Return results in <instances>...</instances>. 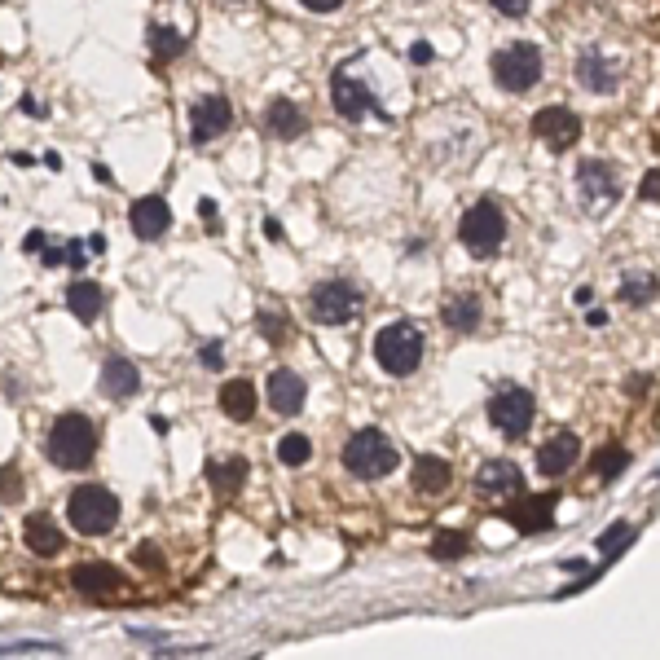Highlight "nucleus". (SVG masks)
<instances>
[{
    "label": "nucleus",
    "mask_w": 660,
    "mask_h": 660,
    "mask_svg": "<svg viewBox=\"0 0 660 660\" xmlns=\"http://www.w3.org/2000/svg\"><path fill=\"white\" fill-rule=\"evenodd\" d=\"M44 454H49L53 467H62V471H80L93 462L97 454V432H93V423H88L84 414H62V418H53V427H49V440H44Z\"/></svg>",
    "instance_id": "1"
},
{
    "label": "nucleus",
    "mask_w": 660,
    "mask_h": 660,
    "mask_svg": "<svg viewBox=\"0 0 660 660\" xmlns=\"http://www.w3.org/2000/svg\"><path fill=\"white\" fill-rule=\"evenodd\" d=\"M396 462H401V449H396L392 440H388V432H379V427H361V432H352L348 445H344V467L357 480H383V476H392Z\"/></svg>",
    "instance_id": "2"
},
{
    "label": "nucleus",
    "mask_w": 660,
    "mask_h": 660,
    "mask_svg": "<svg viewBox=\"0 0 660 660\" xmlns=\"http://www.w3.org/2000/svg\"><path fill=\"white\" fill-rule=\"evenodd\" d=\"M66 520L80 537H106L119 524V498L106 484H80L66 498Z\"/></svg>",
    "instance_id": "3"
},
{
    "label": "nucleus",
    "mask_w": 660,
    "mask_h": 660,
    "mask_svg": "<svg viewBox=\"0 0 660 660\" xmlns=\"http://www.w3.org/2000/svg\"><path fill=\"white\" fill-rule=\"evenodd\" d=\"M489 71H493V80H498V88H506V93H528V88L542 80L546 58H542V49H537L533 40H515V44H506V49L493 53Z\"/></svg>",
    "instance_id": "4"
},
{
    "label": "nucleus",
    "mask_w": 660,
    "mask_h": 660,
    "mask_svg": "<svg viewBox=\"0 0 660 660\" xmlns=\"http://www.w3.org/2000/svg\"><path fill=\"white\" fill-rule=\"evenodd\" d=\"M423 348H427L423 330L410 326V322H392L374 335V361H379L388 374H396V379L423 366Z\"/></svg>",
    "instance_id": "5"
},
{
    "label": "nucleus",
    "mask_w": 660,
    "mask_h": 660,
    "mask_svg": "<svg viewBox=\"0 0 660 660\" xmlns=\"http://www.w3.org/2000/svg\"><path fill=\"white\" fill-rule=\"evenodd\" d=\"M458 238L471 256H493L506 242V212L498 207V198H480L471 203L458 220Z\"/></svg>",
    "instance_id": "6"
},
{
    "label": "nucleus",
    "mask_w": 660,
    "mask_h": 660,
    "mask_svg": "<svg viewBox=\"0 0 660 660\" xmlns=\"http://www.w3.org/2000/svg\"><path fill=\"white\" fill-rule=\"evenodd\" d=\"M361 286L348 282V278H330V282H317L313 295H308V317L317 326H348L352 317L361 313Z\"/></svg>",
    "instance_id": "7"
},
{
    "label": "nucleus",
    "mask_w": 660,
    "mask_h": 660,
    "mask_svg": "<svg viewBox=\"0 0 660 660\" xmlns=\"http://www.w3.org/2000/svg\"><path fill=\"white\" fill-rule=\"evenodd\" d=\"M533 414H537L533 392H528V388H515V383H511V388H502V392L489 401V423L498 427L506 440L528 436V427H533Z\"/></svg>",
    "instance_id": "8"
},
{
    "label": "nucleus",
    "mask_w": 660,
    "mask_h": 660,
    "mask_svg": "<svg viewBox=\"0 0 660 660\" xmlns=\"http://www.w3.org/2000/svg\"><path fill=\"white\" fill-rule=\"evenodd\" d=\"M577 190L586 198V212H608L616 198H621V172H616V163L586 159V163H577Z\"/></svg>",
    "instance_id": "9"
},
{
    "label": "nucleus",
    "mask_w": 660,
    "mask_h": 660,
    "mask_svg": "<svg viewBox=\"0 0 660 660\" xmlns=\"http://www.w3.org/2000/svg\"><path fill=\"white\" fill-rule=\"evenodd\" d=\"M533 137L542 141V146H550L555 154L572 150L581 141V119L572 115L568 106H546L533 115Z\"/></svg>",
    "instance_id": "10"
},
{
    "label": "nucleus",
    "mask_w": 660,
    "mask_h": 660,
    "mask_svg": "<svg viewBox=\"0 0 660 660\" xmlns=\"http://www.w3.org/2000/svg\"><path fill=\"white\" fill-rule=\"evenodd\" d=\"M229 124H234V106H229L225 93H207V97H198V102L190 106V137H194V146L216 141Z\"/></svg>",
    "instance_id": "11"
},
{
    "label": "nucleus",
    "mask_w": 660,
    "mask_h": 660,
    "mask_svg": "<svg viewBox=\"0 0 660 660\" xmlns=\"http://www.w3.org/2000/svg\"><path fill=\"white\" fill-rule=\"evenodd\" d=\"M330 102H335V110H339L344 119H352V124L379 110V106H374V93H370V88L361 84V80H352L344 66L330 75Z\"/></svg>",
    "instance_id": "12"
},
{
    "label": "nucleus",
    "mask_w": 660,
    "mask_h": 660,
    "mask_svg": "<svg viewBox=\"0 0 660 660\" xmlns=\"http://www.w3.org/2000/svg\"><path fill=\"white\" fill-rule=\"evenodd\" d=\"M555 506H559V493H537V498H520L506 506V520H511L520 533H546L555 524Z\"/></svg>",
    "instance_id": "13"
},
{
    "label": "nucleus",
    "mask_w": 660,
    "mask_h": 660,
    "mask_svg": "<svg viewBox=\"0 0 660 660\" xmlns=\"http://www.w3.org/2000/svg\"><path fill=\"white\" fill-rule=\"evenodd\" d=\"M128 225H132V234H137L141 242H154V238L168 234V225H172V207L163 203L159 194L137 198V203H132V212H128Z\"/></svg>",
    "instance_id": "14"
},
{
    "label": "nucleus",
    "mask_w": 660,
    "mask_h": 660,
    "mask_svg": "<svg viewBox=\"0 0 660 660\" xmlns=\"http://www.w3.org/2000/svg\"><path fill=\"white\" fill-rule=\"evenodd\" d=\"M71 581H75V590L80 594H88V599H110V594H119L128 586L124 572H119L115 564H80L71 572Z\"/></svg>",
    "instance_id": "15"
},
{
    "label": "nucleus",
    "mask_w": 660,
    "mask_h": 660,
    "mask_svg": "<svg viewBox=\"0 0 660 660\" xmlns=\"http://www.w3.org/2000/svg\"><path fill=\"white\" fill-rule=\"evenodd\" d=\"M304 396H308V388H304V379L295 370H286V366H278L269 374V405H273V414H300L304 410Z\"/></svg>",
    "instance_id": "16"
},
{
    "label": "nucleus",
    "mask_w": 660,
    "mask_h": 660,
    "mask_svg": "<svg viewBox=\"0 0 660 660\" xmlns=\"http://www.w3.org/2000/svg\"><path fill=\"white\" fill-rule=\"evenodd\" d=\"M577 458H581V440L572 432H559L537 449V471H542V476H564V471H572Z\"/></svg>",
    "instance_id": "17"
},
{
    "label": "nucleus",
    "mask_w": 660,
    "mask_h": 660,
    "mask_svg": "<svg viewBox=\"0 0 660 660\" xmlns=\"http://www.w3.org/2000/svg\"><path fill=\"white\" fill-rule=\"evenodd\" d=\"M264 132L278 141H295L308 132V119L300 106H291V97H278V102H269V110H264Z\"/></svg>",
    "instance_id": "18"
},
{
    "label": "nucleus",
    "mask_w": 660,
    "mask_h": 660,
    "mask_svg": "<svg viewBox=\"0 0 660 660\" xmlns=\"http://www.w3.org/2000/svg\"><path fill=\"white\" fill-rule=\"evenodd\" d=\"M22 537H27V550H36L40 559H53V555H62V546H66V537H62V528L53 524V515H27V524H22Z\"/></svg>",
    "instance_id": "19"
},
{
    "label": "nucleus",
    "mask_w": 660,
    "mask_h": 660,
    "mask_svg": "<svg viewBox=\"0 0 660 660\" xmlns=\"http://www.w3.org/2000/svg\"><path fill=\"white\" fill-rule=\"evenodd\" d=\"M102 392L110 401H128V396L141 392V370L132 366L128 357H110L102 366Z\"/></svg>",
    "instance_id": "20"
},
{
    "label": "nucleus",
    "mask_w": 660,
    "mask_h": 660,
    "mask_svg": "<svg viewBox=\"0 0 660 660\" xmlns=\"http://www.w3.org/2000/svg\"><path fill=\"white\" fill-rule=\"evenodd\" d=\"M476 489L480 493H520L524 476H520V467H515L511 458H489L476 471Z\"/></svg>",
    "instance_id": "21"
},
{
    "label": "nucleus",
    "mask_w": 660,
    "mask_h": 660,
    "mask_svg": "<svg viewBox=\"0 0 660 660\" xmlns=\"http://www.w3.org/2000/svg\"><path fill=\"white\" fill-rule=\"evenodd\" d=\"M577 80L586 84L594 97H608L612 88H616V71L608 66V53H603V49H586V53H581V58H577Z\"/></svg>",
    "instance_id": "22"
},
{
    "label": "nucleus",
    "mask_w": 660,
    "mask_h": 660,
    "mask_svg": "<svg viewBox=\"0 0 660 660\" xmlns=\"http://www.w3.org/2000/svg\"><path fill=\"white\" fill-rule=\"evenodd\" d=\"M66 308H71V313L88 326V322H97V317H102L106 291H102L97 282H88V278H75L71 286H66Z\"/></svg>",
    "instance_id": "23"
},
{
    "label": "nucleus",
    "mask_w": 660,
    "mask_h": 660,
    "mask_svg": "<svg viewBox=\"0 0 660 660\" xmlns=\"http://www.w3.org/2000/svg\"><path fill=\"white\" fill-rule=\"evenodd\" d=\"M220 410L234 418V423L256 418V383L251 379H229L225 388H220Z\"/></svg>",
    "instance_id": "24"
},
{
    "label": "nucleus",
    "mask_w": 660,
    "mask_h": 660,
    "mask_svg": "<svg viewBox=\"0 0 660 660\" xmlns=\"http://www.w3.org/2000/svg\"><path fill=\"white\" fill-rule=\"evenodd\" d=\"M449 480H454V471H449L445 458L423 454V458L414 462V489L423 493V498H440V493L449 489Z\"/></svg>",
    "instance_id": "25"
},
{
    "label": "nucleus",
    "mask_w": 660,
    "mask_h": 660,
    "mask_svg": "<svg viewBox=\"0 0 660 660\" xmlns=\"http://www.w3.org/2000/svg\"><path fill=\"white\" fill-rule=\"evenodd\" d=\"M440 317H445V326H449V330H458V335H471V330L480 326L484 308H480L476 295H454V300L440 308Z\"/></svg>",
    "instance_id": "26"
},
{
    "label": "nucleus",
    "mask_w": 660,
    "mask_h": 660,
    "mask_svg": "<svg viewBox=\"0 0 660 660\" xmlns=\"http://www.w3.org/2000/svg\"><path fill=\"white\" fill-rule=\"evenodd\" d=\"M247 458H229V462H207V480H212L216 498H234L242 489V480H247Z\"/></svg>",
    "instance_id": "27"
},
{
    "label": "nucleus",
    "mask_w": 660,
    "mask_h": 660,
    "mask_svg": "<svg viewBox=\"0 0 660 660\" xmlns=\"http://www.w3.org/2000/svg\"><path fill=\"white\" fill-rule=\"evenodd\" d=\"M150 58L159 62V66H168L172 58H181V49H185V36L176 27H168V22H150Z\"/></svg>",
    "instance_id": "28"
},
{
    "label": "nucleus",
    "mask_w": 660,
    "mask_h": 660,
    "mask_svg": "<svg viewBox=\"0 0 660 660\" xmlns=\"http://www.w3.org/2000/svg\"><path fill=\"white\" fill-rule=\"evenodd\" d=\"M256 326L264 330V339H269V344H286V339H291V317H286L282 308H273V304L256 308Z\"/></svg>",
    "instance_id": "29"
},
{
    "label": "nucleus",
    "mask_w": 660,
    "mask_h": 660,
    "mask_svg": "<svg viewBox=\"0 0 660 660\" xmlns=\"http://www.w3.org/2000/svg\"><path fill=\"white\" fill-rule=\"evenodd\" d=\"M652 295H656V278H652L647 269H634L630 278H625V286H621V300H625V304H634V308L652 304Z\"/></svg>",
    "instance_id": "30"
},
{
    "label": "nucleus",
    "mask_w": 660,
    "mask_h": 660,
    "mask_svg": "<svg viewBox=\"0 0 660 660\" xmlns=\"http://www.w3.org/2000/svg\"><path fill=\"white\" fill-rule=\"evenodd\" d=\"M308 458H313V440H308V436L286 432L278 440V462H282V467H304Z\"/></svg>",
    "instance_id": "31"
},
{
    "label": "nucleus",
    "mask_w": 660,
    "mask_h": 660,
    "mask_svg": "<svg viewBox=\"0 0 660 660\" xmlns=\"http://www.w3.org/2000/svg\"><path fill=\"white\" fill-rule=\"evenodd\" d=\"M625 467H630V454H625L621 445H608L594 454V476H603V480H616Z\"/></svg>",
    "instance_id": "32"
},
{
    "label": "nucleus",
    "mask_w": 660,
    "mask_h": 660,
    "mask_svg": "<svg viewBox=\"0 0 660 660\" xmlns=\"http://www.w3.org/2000/svg\"><path fill=\"white\" fill-rule=\"evenodd\" d=\"M467 550H471V537L458 533V528H449V533H436L432 537V555L436 559H458V555H467Z\"/></svg>",
    "instance_id": "33"
},
{
    "label": "nucleus",
    "mask_w": 660,
    "mask_h": 660,
    "mask_svg": "<svg viewBox=\"0 0 660 660\" xmlns=\"http://www.w3.org/2000/svg\"><path fill=\"white\" fill-rule=\"evenodd\" d=\"M634 537H638V528H634V524H612L608 533L599 537V550H603V559H616V555H621L625 546L634 542Z\"/></svg>",
    "instance_id": "34"
},
{
    "label": "nucleus",
    "mask_w": 660,
    "mask_h": 660,
    "mask_svg": "<svg viewBox=\"0 0 660 660\" xmlns=\"http://www.w3.org/2000/svg\"><path fill=\"white\" fill-rule=\"evenodd\" d=\"M22 493H27V484H22V471L14 467V462H5V467H0V506L22 502Z\"/></svg>",
    "instance_id": "35"
},
{
    "label": "nucleus",
    "mask_w": 660,
    "mask_h": 660,
    "mask_svg": "<svg viewBox=\"0 0 660 660\" xmlns=\"http://www.w3.org/2000/svg\"><path fill=\"white\" fill-rule=\"evenodd\" d=\"M132 559H137L141 568H154V572H163V555H159V546H154V542H141L137 550H132Z\"/></svg>",
    "instance_id": "36"
},
{
    "label": "nucleus",
    "mask_w": 660,
    "mask_h": 660,
    "mask_svg": "<svg viewBox=\"0 0 660 660\" xmlns=\"http://www.w3.org/2000/svg\"><path fill=\"white\" fill-rule=\"evenodd\" d=\"M62 256H66V264H71V269H88V247H84V242H66Z\"/></svg>",
    "instance_id": "37"
},
{
    "label": "nucleus",
    "mask_w": 660,
    "mask_h": 660,
    "mask_svg": "<svg viewBox=\"0 0 660 660\" xmlns=\"http://www.w3.org/2000/svg\"><path fill=\"white\" fill-rule=\"evenodd\" d=\"M493 9H498L502 18H524L528 14V0H489Z\"/></svg>",
    "instance_id": "38"
},
{
    "label": "nucleus",
    "mask_w": 660,
    "mask_h": 660,
    "mask_svg": "<svg viewBox=\"0 0 660 660\" xmlns=\"http://www.w3.org/2000/svg\"><path fill=\"white\" fill-rule=\"evenodd\" d=\"M643 203H660V168H647L643 176Z\"/></svg>",
    "instance_id": "39"
},
{
    "label": "nucleus",
    "mask_w": 660,
    "mask_h": 660,
    "mask_svg": "<svg viewBox=\"0 0 660 660\" xmlns=\"http://www.w3.org/2000/svg\"><path fill=\"white\" fill-rule=\"evenodd\" d=\"M198 361H203L207 370H220V366H225V348H220V344H207L203 352H198Z\"/></svg>",
    "instance_id": "40"
},
{
    "label": "nucleus",
    "mask_w": 660,
    "mask_h": 660,
    "mask_svg": "<svg viewBox=\"0 0 660 660\" xmlns=\"http://www.w3.org/2000/svg\"><path fill=\"white\" fill-rule=\"evenodd\" d=\"M432 58H436V49H432L427 40H414V44H410V62H414V66H427Z\"/></svg>",
    "instance_id": "41"
},
{
    "label": "nucleus",
    "mask_w": 660,
    "mask_h": 660,
    "mask_svg": "<svg viewBox=\"0 0 660 660\" xmlns=\"http://www.w3.org/2000/svg\"><path fill=\"white\" fill-rule=\"evenodd\" d=\"M304 9H313V14H335L339 5H344V0H300Z\"/></svg>",
    "instance_id": "42"
},
{
    "label": "nucleus",
    "mask_w": 660,
    "mask_h": 660,
    "mask_svg": "<svg viewBox=\"0 0 660 660\" xmlns=\"http://www.w3.org/2000/svg\"><path fill=\"white\" fill-rule=\"evenodd\" d=\"M44 242H49V234H44V229H31V234H27V242H22V247H27V251H40Z\"/></svg>",
    "instance_id": "43"
},
{
    "label": "nucleus",
    "mask_w": 660,
    "mask_h": 660,
    "mask_svg": "<svg viewBox=\"0 0 660 660\" xmlns=\"http://www.w3.org/2000/svg\"><path fill=\"white\" fill-rule=\"evenodd\" d=\"M264 234H269L273 242H282V220H278V216H269V220H264Z\"/></svg>",
    "instance_id": "44"
},
{
    "label": "nucleus",
    "mask_w": 660,
    "mask_h": 660,
    "mask_svg": "<svg viewBox=\"0 0 660 660\" xmlns=\"http://www.w3.org/2000/svg\"><path fill=\"white\" fill-rule=\"evenodd\" d=\"M22 110H27V115H36V119H44V115H49V110H44V106L36 102V97H22Z\"/></svg>",
    "instance_id": "45"
},
{
    "label": "nucleus",
    "mask_w": 660,
    "mask_h": 660,
    "mask_svg": "<svg viewBox=\"0 0 660 660\" xmlns=\"http://www.w3.org/2000/svg\"><path fill=\"white\" fill-rule=\"evenodd\" d=\"M198 216H203V220H216V203H212V198H203V203H198Z\"/></svg>",
    "instance_id": "46"
},
{
    "label": "nucleus",
    "mask_w": 660,
    "mask_h": 660,
    "mask_svg": "<svg viewBox=\"0 0 660 660\" xmlns=\"http://www.w3.org/2000/svg\"><path fill=\"white\" fill-rule=\"evenodd\" d=\"M44 168H49V172H62V154H44Z\"/></svg>",
    "instance_id": "47"
},
{
    "label": "nucleus",
    "mask_w": 660,
    "mask_h": 660,
    "mask_svg": "<svg viewBox=\"0 0 660 660\" xmlns=\"http://www.w3.org/2000/svg\"><path fill=\"white\" fill-rule=\"evenodd\" d=\"M586 322H590V326H603V322H608V313H603V308H590Z\"/></svg>",
    "instance_id": "48"
}]
</instances>
